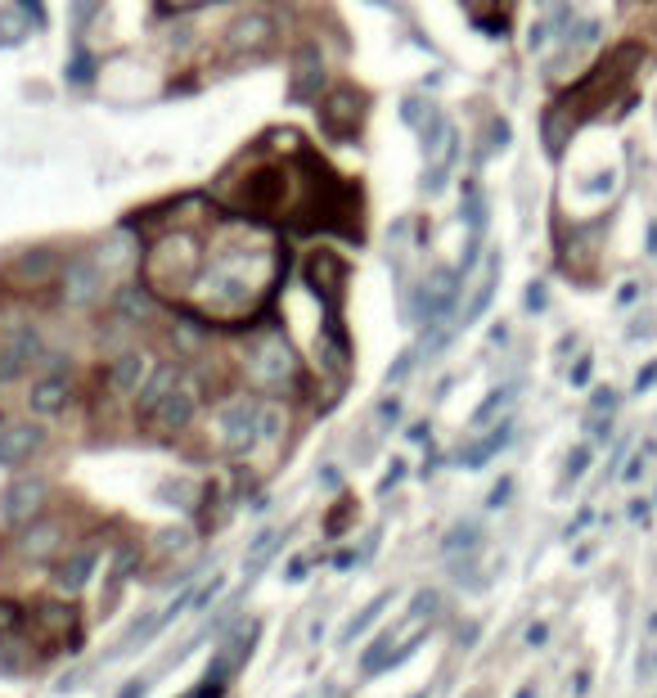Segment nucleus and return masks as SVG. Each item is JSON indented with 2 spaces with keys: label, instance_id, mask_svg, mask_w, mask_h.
Here are the masks:
<instances>
[{
  "label": "nucleus",
  "instance_id": "1a4fd4ad",
  "mask_svg": "<svg viewBox=\"0 0 657 698\" xmlns=\"http://www.w3.org/2000/svg\"><path fill=\"white\" fill-rule=\"evenodd\" d=\"M324 91V55L320 46H302L293 55V100H320Z\"/></svg>",
  "mask_w": 657,
  "mask_h": 698
},
{
  "label": "nucleus",
  "instance_id": "4468645a",
  "mask_svg": "<svg viewBox=\"0 0 657 698\" xmlns=\"http://www.w3.org/2000/svg\"><path fill=\"white\" fill-rule=\"evenodd\" d=\"M270 41V19L266 14H243V19L230 23V32H225V46L230 50H257Z\"/></svg>",
  "mask_w": 657,
  "mask_h": 698
},
{
  "label": "nucleus",
  "instance_id": "9d476101",
  "mask_svg": "<svg viewBox=\"0 0 657 698\" xmlns=\"http://www.w3.org/2000/svg\"><path fill=\"white\" fill-rule=\"evenodd\" d=\"M95 545H77V550H68L59 563H54V586L59 590H81L90 577H95Z\"/></svg>",
  "mask_w": 657,
  "mask_h": 698
},
{
  "label": "nucleus",
  "instance_id": "b1692460",
  "mask_svg": "<svg viewBox=\"0 0 657 698\" xmlns=\"http://www.w3.org/2000/svg\"><path fill=\"white\" fill-rule=\"evenodd\" d=\"M473 545H477V527H473V523L455 527V532L446 536V554H459V550H473Z\"/></svg>",
  "mask_w": 657,
  "mask_h": 698
},
{
  "label": "nucleus",
  "instance_id": "39448f33",
  "mask_svg": "<svg viewBox=\"0 0 657 698\" xmlns=\"http://www.w3.org/2000/svg\"><path fill=\"white\" fill-rule=\"evenodd\" d=\"M194 392L185 388V383H176V388L167 392V397L158 401V406L144 415V424L153 428V433H162V437H171V433H180V428H189V419H194Z\"/></svg>",
  "mask_w": 657,
  "mask_h": 698
},
{
  "label": "nucleus",
  "instance_id": "6ab92c4d",
  "mask_svg": "<svg viewBox=\"0 0 657 698\" xmlns=\"http://www.w3.org/2000/svg\"><path fill=\"white\" fill-rule=\"evenodd\" d=\"M36 356V334H18V338H9V347L0 352V379H14L18 370H23L27 361Z\"/></svg>",
  "mask_w": 657,
  "mask_h": 698
},
{
  "label": "nucleus",
  "instance_id": "dca6fc26",
  "mask_svg": "<svg viewBox=\"0 0 657 698\" xmlns=\"http://www.w3.org/2000/svg\"><path fill=\"white\" fill-rule=\"evenodd\" d=\"M9 275H14V284H23V289H41V284L54 275V253H45V248H32V253L18 257Z\"/></svg>",
  "mask_w": 657,
  "mask_h": 698
},
{
  "label": "nucleus",
  "instance_id": "0eeeda50",
  "mask_svg": "<svg viewBox=\"0 0 657 698\" xmlns=\"http://www.w3.org/2000/svg\"><path fill=\"white\" fill-rule=\"evenodd\" d=\"M153 374V361L144 352H122L113 365H108V388L117 392V397H140V388L149 383Z\"/></svg>",
  "mask_w": 657,
  "mask_h": 698
},
{
  "label": "nucleus",
  "instance_id": "6e6552de",
  "mask_svg": "<svg viewBox=\"0 0 657 698\" xmlns=\"http://www.w3.org/2000/svg\"><path fill=\"white\" fill-rule=\"evenodd\" d=\"M41 442H45V433L36 424H5L0 428V464L18 469V464H27L41 451Z\"/></svg>",
  "mask_w": 657,
  "mask_h": 698
},
{
  "label": "nucleus",
  "instance_id": "a878e982",
  "mask_svg": "<svg viewBox=\"0 0 657 698\" xmlns=\"http://www.w3.org/2000/svg\"><path fill=\"white\" fill-rule=\"evenodd\" d=\"M203 5H212V0H162V10H167V14H185V10H203Z\"/></svg>",
  "mask_w": 657,
  "mask_h": 698
},
{
  "label": "nucleus",
  "instance_id": "20e7f679",
  "mask_svg": "<svg viewBox=\"0 0 657 698\" xmlns=\"http://www.w3.org/2000/svg\"><path fill=\"white\" fill-rule=\"evenodd\" d=\"M45 500H50V482L36 478V473H23L0 491V518L9 527H32L45 514Z\"/></svg>",
  "mask_w": 657,
  "mask_h": 698
},
{
  "label": "nucleus",
  "instance_id": "a211bd4d",
  "mask_svg": "<svg viewBox=\"0 0 657 698\" xmlns=\"http://www.w3.org/2000/svg\"><path fill=\"white\" fill-rule=\"evenodd\" d=\"M32 622L50 635V644H63L72 631H77V617H72V608H63V604H41Z\"/></svg>",
  "mask_w": 657,
  "mask_h": 698
},
{
  "label": "nucleus",
  "instance_id": "f3484780",
  "mask_svg": "<svg viewBox=\"0 0 657 698\" xmlns=\"http://www.w3.org/2000/svg\"><path fill=\"white\" fill-rule=\"evenodd\" d=\"M176 383H180V370H176V365H153L149 383H144V388H140V397H135V406H140V419L149 415V410L158 406V401L167 397V392L176 388Z\"/></svg>",
  "mask_w": 657,
  "mask_h": 698
},
{
  "label": "nucleus",
  "instance_id": "393cba45",
  "mask_svg": "<svg viewBox=\"0 0 657 698\" xmlns=\"http://www.w3.org/2000/svg\"><path fill=\"white\" fill-rule=\"evenodd\" d=\"M18 626H23V613H18V604L0 599V640H5V635H14Z\"/></svg>",
  "mask_w": 657,
  "mask_h": 698
},
{
  "label": "nucleus",
  "instance_id": "5701e85b",
  "mask_svg": "<svg viewBox=\"0 0 657 698\" xmlns=\"http://www.w3.org/2000/svg\"><path fill=\"white\" fill-rule=\"evenodd\" d=\"M275 550H279V532H261L257 545H252V554L243 559V568H248V572H261V568L270 563V554H275Z\"/></svg>",
  "mask_w": 657,
  "mask_h": 698
},
{
  "label": "nucleus",
  "instance_id": "2eb2a0df",
  "mask_svg": "<svg viewBox=\"0 0 657 698\" xmlns=\"http://www.w3.org/2000/svg\"><path fill=\"white\" fill-rule=\"evenodd\" d=\"M248 644H252V626H243V631L234 635V640L225 644L221 653H216V667H207V685L221 689V680H225V676H234V671H239V662L248 658Z\"/></svg>",
  "mask_w": 657,
  "mask_h": 698
},
{
  "label": "nucleus",
  "instance_id": "aec40b11",
  "mask_svg": "<svg viewBox=\"0 0 657 698\" xmlns=\"http://www.w3.org/2000/svg\"><path fill=\"white\" fill-rule=\"evenodd\" d=\"M450 302H455V275H432V284L423 289V311H428V320L446 316Z\"/></svg>",
  "mask_w": 657,
  "mask_h": 698
},
{
  "label": "nucleus",
  "instance_id": "ddd939ff",
  "mask_svg": "<svg viewBox=\"0 0 657 698\" xmlns=\"http://www.w3.org/2000/svg\"><path fill=\"white\" fill-rule=\"evenodd\" d=\"M59 550H63V527L59 523H41V518H36V523L23 532V554H27V559L45 563V559H54Z\"/></svg>",
  "mask_w": 657,
  "mask_h": 698
},
{
  "label": "nucleus",
  "instance_id": "7ed1b4c3",
  "mask_svg": "<svg viewBox=\"0 0 657 698\" xmlns=\"http://www.w3.org/2000/svg\"><path fill=\"white\" fill-rule=\"evenodd\" d=\"M216 433H221V446L230 455H243L261 442V401L252 397H234L216 410Z\"/></svg>",
  "mask_w": 657,
  "mask_h": 698
},
{
  "label": "nucleus",
  "instance_id": "412c9836",
  "mask_svg": "<svg viewBox=\"0 0 657 698\" xmlns=\"http://www.w3.org/2000/svg\"><path fill=\"white\" fill-rule=\"evenodd\" d=\"M117 311H122L126 320H149V316H153L149 289H135V284H126V289L117 293Z\"/></svg>",
  "mask_w": 657,
  "mask_h": 698
},
{
  "label": "nucleus",
  "instance_id": "423d86ee",
  "mask_svg": "<svg viewBox=\"0 0 657 698\" xmlns=\"http://www.w3.org/2000/svg\"><path fill=\"white\" fill-rule=\"evenodd\" d=\"M104 293V266L99 262H68L63 266V302L68 307H90Z\"/></svg>",
  "mask_w": 657,
  "mask_h": 698
},
{
  "label": "nucleus",
  "instance_id": "f03ea898",
  "mask_svg": "<svg viewBox=\"0 0 657 698\" xmlns=\"http://www.w3.org/2000/svg\"><path fill=\"white\" fill-rule=\"evenodd\" d=\"M248 379L257 383L261 392H288V388H297V379H302L297 352L279 334H261L257 343L248 347Z\"/></svg>",
  "mask_w": 657,
  "mask_h": 698
},
{
  "label": "nucleus",
  "instance_id": "4be33fe9",
  "mask_svg": "<svg viewBox=\"0 0 657 698\" xmlns=\"http://www.w3.org/2000/svg\"><path fill=\"white\" fill-rule=\"evenodd\" d=\"M387 604H392V595H378V599H374V604H369V608H365V613H360V617H356V622H351V626H347V631H342V644H351V640H356V635H365V631H369V626H374V622H378V617H383V608H387Z\"/></svg>",
  "mask_w": 657,
  "mask_h": 698
},
{
  "label": "nucleus",
  "instance_id": "f257e3e1",
  "mask_svg": "<svg viewBox=\"0 0 657 698\" xmlns=\"http://www.w3.org/2000/svg\"><path fill=\"white\" fill-rule=\"evenodd\" d=\"M437 604L441 599L437 595H419L414 599V608L410 613H401V622H396V631H387L383 640L374 644V649L360 658V667L374 676V671H383V667H392V662H401L405 653L414 649V644L428 635V626H432V617H437Z\"/></svg>",
  "mask_w": 657,
  "mask_h": 698
},
{
  "label": "nucleus",
  "instance_id": "9b49d317",
  "mask_svg": "<svg viewBox=\"0 0 657 698\" xmlns=\"http://www.w3.org/2000/svg\"><path fill=\"white\" fill-rule=\"evenodd\" d=\"M72 401V383L63 379V374H45V379L32 383V392H27V406L36 410V415H63Z\"/></svg>",
  "mask_w": 657,
  "mask_h": 698
},
{
  "label": "nucleus",
  "instance_id": "f8f14e48",
  "mask_svg": "<svg viewBox=\"0 0 657 698\" xmlns=\"http://www.w3.org/2000/svg\"><path fill=\"white\" fill-rule=\"evenodd\" d=\"M306 280H311L315 293H324V298H338L342 284H347V266H342L333 253H315L311 262H306Z\"/></svg>",
  "mask_w": 657,
  "mask_h": 698
}]
</instances>
